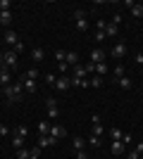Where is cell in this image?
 Segmentation results:
<instances>
[{"label":"cell","mask_w":143,"mask_h":159,"mask_svg":"<svg viewBox=\"0 0 143 159\" xmlns=\"http://www.w3.org/2000/svg\"><path fill=\"white\" fill-rule=\"evenodd\" d=\"M2 90H5V95H7V100H10V102H21V100H24V88H21V83L5 86Z\"/></svg>","instance_id":"1"},{"label":"cell","mask_w":143,"mask_h":159,"mask_svg":"<svg viewBox=\"0 0 143 159\" xmlns=\"http://www.w3.org/2000/svg\"><path fill=\"white\" fill-rule=\"evenodd\" d=\"M48 135H50V138H53L55 143H57L60 138H64V135H67V128L62 126V124H53V126H50V133H48Z\"/></svg>","instance_id":"2"},{"label":"cell","mask_w":143,"mask_h":159,"mask_svg":"<svg viewBox=\"0 0 143 159\" xmlns=\"http://www.w3.org/2000/svg\"><path fill=\"white\" fill-rule=\"evenodd\" d=\"M2 64H5L7 69H17V52H14V50L2 52Z\"/></svg>","instance_id":"3"},{"label":"cell","mask_w":143,"mask_h":159,"mask_svg":"<svg viewBox=\"0 0 143 159\" xmlns=\"http://www.w3.org/2000/svg\"><path fill=\"white\" fill-rule=\"evenodd\" d=\"M45 109H48V116H50V119H57V116H60V109H57V100H53V98H48L45 100Z\"/></svg>","instance_id":"4"},{"label":"cell","mask_w":143,"mask_h":159,"mask_svg":"<svg viewBox=\"0 0 143 159\" xmlns=\"http://www.w3.org/2000/svg\"><path fill=\"white\" fill-rule=\"evenodd\" d=\"M110 55H112L115 60H122L124 55H126V43H124V40H119V43H115V48L110 50Z\"/></svg>","instance_id":"5"},{"label":"cell","mask_w":143,"mask_h":159,"mask_svg":"<svg viewBox=\"0 0 143 159\" xmlns=\"http://www.w3.org/2000/svg\"><path fill=\"white\" fill-rule=\"evenodd\" d=\"M0 86L5 88V86H12V69H2V71H0Z\"/></svg>","instance_id":"6"},{"label":"cell","mask_w":143,"mask_h":159,"mask_svg":"<svg viewBox=\"0 0 143 159\" xmlns=\"http://www.w3.org/2000/svg\"><path fill=\"white\" fill-rule=\"evenodd\" d=\"M110 152L119 157V154H124V152H126V145H124L122 140H112V145H110Z\"/></svg>","instance_id":"7"},{"label":"cell","mask_w":143,"mask_h":159,"mask_svg":"<svg viewBox=\"0 0 143 159\" xmlns=\"http://www.w3.org/2000/svg\"><path fill=\"white\" fill-rule=\"evenodd\" d=\"M55 88H57V90H62V93H64V90H69V88H72V79H69V76H60V79H57V83H55Z\"/></svg>","instance_id":"8"},{"label":"cell","mask_w":143,"mask_h":159,"mask_svg":"<svg viewBox=\"0 0 143 159\" xmlns=\"http://www.w3.org/2000/svg\"><path fill=\"white\" fill-rule=\"evenodd\" d=\"M74 26H76V31H88V17H74Z\"/></svg>","instance_id":"9"},{"label":"cell","mask_w":143,"mask_h":159,"mask_svg":"<svg viewBox=\"0 0 143 159\" xmlns=\"http://www.w3.org/2000/svg\"><path fill=\"white\" fill-rule=\"evenodd\" d=\"M31 60H34L36 64H41V62L45 60V50H43V48H38V45H36L34 50H31Z\"/></svg>","instance_id":"10"},{"label":"cell","mask_w":143,"mask_h":159,"mask_svg":"<svg viewBox=\"0 0 143 159\" xmlns=\"http://www.w3.org/2000/svg\"><path fill=\"white\" fill-rule=\"evenodd\" d=\"M91 62H93V64H100V62H105V50H102V48H95L93 52H91Z\"/></svg>","instance_id":"11"},{"label":"cell","mask_w":143,"mask_h":159,"mask_svg":"<svg viewBox=\"0 0 143 159\" xmlns=\"http://www.w3.org/2000/svg\"><path fill=\"white\" fill-rule=\"evenodd\" d=\"M19 83H21V88H24V93H36V81H31V79H21Z\"/></svg>","instance_id":"12"},{"label":"cell","mask_w":143,"mask_h":159,"mask_svg":"<svg viewBox=\"0 0 143 159\" xmlns=\"http://www.w3.org/2000/svg\"><path fill=\"white\" fill-rule=\"evenodd\" d=\"M5 43H10V45H17V43H19V36H17L12 29H7V31H5Z\"/></svg>","instance_id":"13"},{"label":"cell","mask_w":143,"mask_h":159,"mask_svg":"<svg viewBox=\"0 0 143 159\" xmlns=\"http://www.w3.org/2000/svg\"><path fill=\"white\" fill-rule=\"evenodd\" d=\"M117 86L122 88V90H131V86H134V83H131L129 76H122V79H117Z\"/></svg>","instance_id":"14"},{"label":"cell","mask_w":143,"mask_h":159,"mask_svg":"<svg viewBox=\"0 0 143 159\" xmlns=\"http://www.w3.org/2000/svg\"><path fill=\"white\" fill-rule=\"evenodd\" d=\"M50 145H55V140L50 138V135H41V138H38V147H41V150H45V147H50Z\"/></svg>","instance_id":"15"},{"label":"cell","mask_w":143,"mask_h":159,"mask_svg":"<svg viewBox=\"0 0 143 159\" xmlns=\"http://www.w3.org/2000/svg\"><path fill=\"white\" fill-rule=\"evenodd\" d=\"M74 69V79H88V71H86V66H72Z\"/></svg>","instance_id":"16"},{"label":"cell","mask_w":143,"mask_h":159,"mask_svg":"<svg viewBox=\"0 0 143 159\" xmlns=\"http://www.w3.org/2000/svg\"><path fill=\"white\" fill-rule=\"evenodd\" d=\"M76 62H79V55H76V52H67V55H64V64H72V66H76Z\"/></svg>","instance_id":"17"},{"label":"cell","mask_w":143,"mask_h":159,"mask_svg":"<svg viewBox=\"0 0 143 159\" xmlns=\"http://www.w3.org/2000/svg\"><path fill=\"white\" fill-rule=\"evenodd\" d=\"M131 14H134L136 19L143 17V5H141V2H134V5H131Z\"/></svg>","instance_id":"18"},{"label":"cell","mask_w":143,"mask_h":159,"mask_svg":"<svg viewBox=\"0 0 143 159\" xmlns=\"http://www.w3.org/2000/svg\"><path fill=\"white\" fill-rule=\"evenodd\" d=\"M72 86H76V88H88L91 86V79H72Z\"/></svg>","instance_id":"19"},{"label":"cell","mask_w":143,"mask_h":159,"mask_svg":"<svg viewBox=\"0 0 143 159\" xmlns=\"http://www.w3.org/2000/svg\"><path fill=\"white\" fill-rule=\"evenodd\" d=\"M0 24H2V26H10V24H12V12H0Z\"/></svg>","instance_id":"20"},{"label":"cell","mask_w":143,"mask_h":159,"mask_svg":"<svg viewBox=\"0 0 143 159\" xmlns=\"http://www.w3.org/2000/svg\"><path fill=\"white\" fill-rule=\"evenodd\" d=\"M117 31H119V29H117L115 24H107V26H105V36H107V38H115Z\"/></svg>","instance_id":"21"},{"label":"cell","mask_w":143,"mask_h":159,"mask_svg":"<svg viewBox=\"0 0 143 159\" xmlns=\"http://www.w3.org/2000/svg\"><path fill=\"white\" fill-rule=\"evenodd\" d=\"M17 135H19V138H29V126L26 124H19V126H17Z\"/></svg>","instance_id":"22"},{"label":"cell","mask_w":143,"mask_h":159,"mask_svg":"<svg viewBox=\"0 0 143 159\" xmlns=\"http://www.w3.org/2000/svg\"><path fill=\"white\" fill-rule=\"evenodd\" d=\"M38 133H41V135H48V133H50V121H41V124H38Z\"/></svg>","instance_id":"23"},{"label":"cell","mask_w":143,"mask_h":159,"mask_svg":"<svg viewBox=\"0 0 143 159\" xmlns=\"http://www.w3.org/2000/svg\"><path fill=\"white\" fill-rule=\"evenodd\" d=\"M24 79H31V81H36V79H38V69H36V66H31V69H29V71L24 74Z\"/></svg>","instance_id":"24"},{"label":"cell","mask_w":143,"mask_h":159,"mask_svg":"<svg viewBox=\"0 0 143 159\" xmlns=\"http://www.w3.org/2000/svg\"><path fill=\"white\" fill-rule=\"evenodd\" d=\"M95 74H98V76H105V74H107V64H105V62L95 64Z\"/></svg>","instance_id":"25"},{"label":"cell","mask_w":143,"mask_h":159,"mask_svg":"<svg viewBox=\"0 0 143 159\" xmlns=\"http://www.w3.org/2000/svg\"><path fill=\"white\" fill-rule=\"evenodd\" d=\"M29 157H31V150H26V147L17 150V159H29Z\"/></svg>","instance_id":"26"},{"label":"cell","mask_w":143,"mask_h":159,"mask_svg":"<svg viewBox=\"0 0 143 159\" xmlns=\"http://www.w3.org/2000/svg\"><path fill=\"white\" fill-rule=\"evenodd\" d=\"M122 135H124V133L119 131V128H110V138H112V140H122Z\"/></svg>","instance_id":"27"},{"label":"cell","mask_w":143,"mask_h":159,"mask_svg":"<svg viewBox=\"0 0 143 159\" xmlns=\"http://www.w3.org/2000/svg\"><path fill=\"white\" fill-rule=\"evenodd\" d=\"M102 86V76H98V74H95L93 79H91V88H100Z\"/></svg>","instance_id":"28"},{"label":"cell","mask_w":143,"mask_h":159,"mask_svg":"<svg viewBox=\"0 0 143 159\" xmlns=\"http://www.w3.org/2000/svg\"><path fill=\"white\" fill-rule=\"evenodd\" d=\"M24 140H26V138H19V135H14V138H12V145L17 147V150H21V147H24Z\"/></svg>","instance_id":"29"},{"label":"cell","mask_w":143,"mask_h":159,"mask_svg":"<svg viewBox=\"0 0 143 159\" xmlns=\"http://www.w3.org/2000/svg\"><path fill=\"white\" fill-rule=\"evenodd\" d=\"M105 40H107L105 31H98V29H95V43H105Z\"/></svg>","instance_id":"30"},{"label":"cell","mask_w":143,"mask_h":159,"mask_svg":"<svg viewBox=\"0 0 143 159\" xmlns=\"http://www.w3.org/2000/svg\"><path fill=\"white\" fill-rule=\"evenodd\" d=\"M102 131H105V128H102V124H93V135H95V138H100Z\"/></svg>","instance_id":"31"},{"label":"cell","mask_w":143,"mask_h":159,"mask_svg":"<svg viewBox=\"0 0 143 159\" xmlns=\"http://www.w3.org/2000/svg\"><path fill=\"white\" fill-rule=\"evenodd\" d=\"M10 7H12L10 0H0V12H10Z\"/></svg>","instance_id":"32"},{"label":"cell","mask_w":143,"mask_h":159,"mask_svg":"<svg viewBox=\"0 0 143 159\" xmlns=\"http://www.w3.org/2000/svg\"><path fill=\"white\" fill-rule=\"evenodd\" d=\"M86 143H88L91 147H100V138H95V135H91V138L86 140Z\"/></svg>","instance_id":"33"},{"label":"cell","mask_w":143,"mask_h":159,"mask_svg":"<svg viewBox=\"0 0 143 159\" xmlns=\"http://www.w3.org/2000/svg\"><path fill=\"white\" fill-rule=\"evenodd\" d=\"M74 147L76 150H83V147H86V140L83 138H74Z\"/></svg>","instance_id":"34"},{"label":"cell","mask_w":143,"mask_h":159,"mask_svg":"<svg viewBox=\"0 0 143 159\" xmlns=\"http://www.w3.org/2000/svg\"><path fill=\"white\" fill-rule=\"evenodd\" d=\"M64 50H57V52H55V60H57V64H62V62H64Z\"/></svg>","instance_id":"35"},{"label":"cell","mask_w":143,"mask_h":159,"mask_svg":"<svg viewBox=\"0 0 143 159\" xmlns=\"http://www.w3.org/2000/svg\"><path fill=\"white\" fill-rule=\"evenodd\" d=\"M115 76H117V79H122V76H124V66H122V64L115 66Z\"/></svg>","instance_id":"36"},{"label":"cell","mask_w":143,"mask_h":159,"mask_svg":"<svg viewBox=\"0 0 143 159\" xmlns=\"http://www.w3.org/2000/svg\"><path fill=\"white\" fill-rule=\"evenodd\" d=\"M45 81L50 83V86H55V83H57V76H53V74H45Z\"/></svg>","instance_id":"37"},{"label":"cell","mask_w":143,"mask_h":159,"mask_svg":"<svg viewBox=\"0 0 143 159\" xmlns=\"http://www.w3.org/2000/svg\"><path fill=\"white\" fill-rule=\"evenodd\" d=\"M74 17H88V12L83 7H79V10H74Z\"/></svg>","instance_id":"38"},{"label":"cell","mask_w":143,"mask_h":159,"mask_svg":"<svg viewBox=\"0 0 143 159\" xmlns=\"http://www.w3.org/2000/svg\"><path fill=\"white\" fill-rule=\"evenodd\" d=\"M31 157H41V147H38V145L31 147Z\"/></svg>","instance_id":"39"},{"label":"cell","mask_w":143,"mask_h":159,"mask_svg":"<svg viewBox=\"0 0 143 159\" xmlns=\"http://www.w3.org/2000/svg\"><path fill=\"white\" fill-rule=\"evenodd\" d=\"M76 159H88V154H86V150H76Z\"/></svg>","instance_id":"40"},{"label":"cell","mask_w":143,"mask_h":159,"mask_svg":"<svg viewBox=\"0 0 143 159\" xmlns=\"http://www.w3.org/2000/svg\"><path fill=\"white\" fill-rule=\"evenodd\" d=\"M112 24H115V26H119V24H122V14H115V17H112Z\"/></svg>","instance_id":"41"},{"label":"cell","mask_w":143,"mask_h":159,"mask_svg":"<svg viewBox=\"0 0 143 159\" xmlns=\"http://www.w3.org/2000/svg\"><path fill=\"white\" fill-rule=\"evenodd\" d=\"M7 133H10V128H7V126H5V124H0V135H2V138H5Z\"/></svg>","instance_id":"42"},{"label":"cell","mask_w":143,"mask_h":159,"mask_svg":"<svg viewBox=\"0 0 143 159\" xmlns=\"http://www.w3.org/2000/svg\"><path fill=\"white\" fill-rule=\"evenodd\" d=\"M122 143H124V145H129V143H131V135H129V133H124V135H122Z\"/></svg>","instance_id":"43"},{"label":"cell","mask_w":143,"mask_h":159,"mask_svg":"<svg viewBox=\"0 0 143 159\" xmlns=\"http://www.w3.org/2000/svg\"><path fill=\"white\" fill-rule=\"evenodd\" d=\"M21 50H24V43H21V40H19V43H17V45H14V52L19 55V52H21Z\"/></svg>","instance_id":"44"},{"label":"cell","mask_w":143,"mask_h":159,"mask_svg":"<svg viewBox=\"0 0 143 159\" xmlns=\"http://www.w3.org/2000/svg\"><path fill=\"white\" fill-rule=\"evenodd\" d=\"M86 71H88V74L95 71V64H93V62H88V64H86Z\"/></svg>","instance_id":"45"},{"label":"cell","mask_w":143,"mask_h":159,"mask_svg":"<svg viewBox=\"0 0 143 159\" xmlns=\"http://www.w3.org/2000/svg\"><path fill=\"white\" fill-rule=\"evenodd\" d=\"M134 62H136V64H143V52H138L136 57H134Z\"/></svg>","instance_id":"46"},{"label":"cell","mask_w":143,"mask_h":159,"mask_svg":"<svg viewBox=\"0 0 143 159\" xmlns=\"http://www.w3.org/2000/svg\"><path fill=\"white\" fill-rule=\"evenodd\" d=\"M129 159H141V154H138L136 150H134V152H129Z\"/></svg>","instance_id":"47"},{"label":"cell","mask_w":143,"mask_h":159,"mask_svg":"<svg viewBox=\"0 0 143 159\" xmlns=\"http://www.w3.org/2000/svg\"><path fill=\"white\" fill-rule=\"evenodd\" d=\"M136 152H138V154H143V143H138V145H136Z\"/></svg>","instance_id":"48"},{"label":"cell","mask_w":143,"mask_h":159,"mask_svg":"<svg viewBox=\"0 0 143 159\" xmlns=\"http://www.w3.org/2000/svg\"><path fill=\"white\" fill-rule=\"evenodd\" d=\"M29 159H38V157H29Z\"/></svg>","instance_id":"49"},{"label":"cell","mask_w":143,"mask_h":159,"mask_svg":"<svg viewBox=\"0 0 143 159\" xmlns=\"http://www.w3.org/2000/svg\"><path fill=\"white\" fill-rule=\"evenodd\" d=\"M0 88H2V86H0Z\"/></svg>","instance_id":"50"},{"label":"cell","mask_w":143,"mask_h":159,"mask_svg":"<svg viewBox=\"0 0 143 159\" xmlns=\"http://www.w3.org/2000/svg\"><path fill=\"white\" fill-rule=\"evenodd\" d=\"M141 90H143V88H141Z\"/></svg>","instance_id":"51"}]
</instances>
